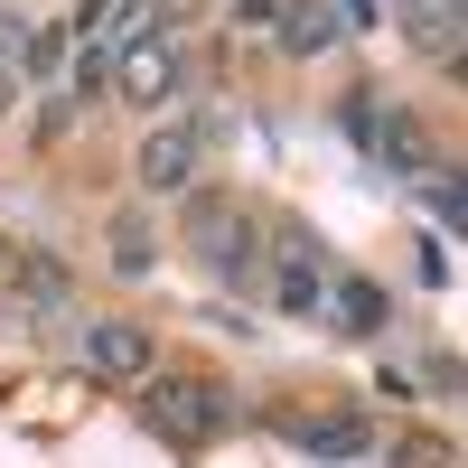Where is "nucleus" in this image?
Here are the masks:
<instances>
[{
    "label": "nucleus",
    "mask_w": 468,
    "mask_h": 468,
    "mask_svg": "<svg viewBox=\"0 0 468 468\" xmlns=\"http://www.w3.org/2000/svg\"><path fill=\"white\" fill-rule=\"evenodd\" d=\"M141 421L160 431L169 450H207V441H225L234 421H244V403H234V384H216V375H197V366H150L141 375Z\"/></svg>",
    "instance_id": "obj_1"
},
{
    "label": "nucleus",
    "mask_w": 468,
    "mask_h": 468,
    "mask_svg": "<svg viewBox=\"0 0 468 468\" xmlns=\"http://www.w3.org/2000/svg\"><path fill=\"white\" fill-rule=\"evenodd\" d=\"M112 94H122V103H169L178 94V37L169 28L122 37V57H112Z\"/></svg>",
    "instance_id": "obj_2"
},
{
    "label": "nucleus",
    "mask_w": 468,
    "mask_h": 468,
    "mask_svg": "<svg viewBox=\"0 0 468 468\" xmlns=\"http://www.w3.org/2000/svg\"><path fill=\"white\" fill-rule=\"evenodd\" d=\"M197 169H207V122H160L141 141V187L150 197H187Z\"/></svg>",
    "instance_id": "obj_3"
},
{
    "label": "nucleus",
    "mask_w": 468,
    "mask_h": 468,
    "mask_svg": "<svg viewBox=\"0 0 468 468\" xmlns=\"http://www.w3.org/2000/svg\"><path fill=\"white\" fill-rule=\"evenodd\" d=\"M187 234L207 244V262L225 271V282H253V271H262V253H253V216H244V207L197 197V207H187Z\"/></svg>",
    "instance_id": "obj_4"
},
{
    "label": "nucleus",
    "mask_w": 468,
    "mask_h": 468,
    "mask_svg": "<svg viewBox=\"0 0 468 468\" xmlns=\"http://www.w3.org/2000/svg\"><path fill=\"white\" fill-rule=\"evenodd\" d=\"M150 366H160V337H150L141 319H94V328H85V375H103V384H141Z\"/></svg>",
    "instance_id": "obj_5"
},
{
    "label": "nucleus",
    "mask_w": 468,
    "mask_h": 468,
    "mask_svg": "<svg viewBox=\"0 0 468 468\" xmlns=\"http://www.w3.org/2000/svg\"><path fill=\"white\" fill-rule=\"evenodd\" d=\"M319 291H328V253L309 244L300 225H282V253H271V300L291 319H319Z\"/></svg>",
    "instance_id": "obj_6"
},
{
    "label": "nucleus",
    "mask_w": 468,
    "mask_h": 468,
    "mask_svg": "<svg viewBox=\"0 0 468 468\" xmlns=\"http://www.w3.org/2000/svg\"><path fill=\"white\" fill-rule=\"evenodd\" d=\"M319 319H337L346 337H375L384 319H394V300H384L366 271H328V291H319Z\"/></svg>",
    "instance_id": "obj_7"
},
{
    "label": "nucleus",
    "mask_w": 468,
    "mask_h": 468,
    "mask_svg": "<svg viewBox=\"0 0 468 468\" xmlns=\"http://www.w3.org/2000/svg\"><path fill=\"white\" fill-rule=\"evenodd\" d=\"M0 282H10V300H19V309H37V319H57V309L75 300V282H66L48 253H0Z\"/></svg>",
    "instance_id": "obj_8"
},
{
    "label": "nucleus",
    "mask_w": 468,
    "mask_h": 468,
    "mask_svg": "<svg viewBox=\"0 0 468 468\" xmlns=\"http://www.w3.org/2000/svg\"><path fill=\"white\" fill-rule=\"evenodd\" d=\"M291 441H300V450H319V459H356V450H366V421H356V412H328V421H319V412H300V421H291Z\"/></svg>",
    "instance_id": "obj_9"
},
{
    "label": "nucleus",
    "mask_w": 468,
    "mask_h": 468,
    "mask_svg": "<svg viewBox=\"0 0 468 468\" xmlns=\"http://www.w3.org/2000/svg\"><path fill=\"white\" fill-rule=\"evenodd\" d=\"M337 10H328V0H300V10L282 19V57H319V48H337Z\"/></svg>",
    "instance_id": "obj_10"
},
{
    "label": "nucleus",
    "mask_w": 468,
    "mask_h": 468,
    "mask_svg": "<svg viewBox=\"0 0 468 468\" xmlns=\"http://www.w3.org/2000/svg\"><path fill=\"white\" fill-rule=\"evenodd\" d=\"M459 28H468L459 0H450V10H412V48L431 57V66H459Z\"/></svg>",
    "instance_id": "obj_11"
},
{
    "label": "nucleus",
    "mask_w": 468,
    "mask_h": 468,
    "mask_svg": "<svg viewBox=\"0 0 468 468\" xmlns=\"http://www.w3.org/2000/svg\"><path fill=\"white\" fill-rule=\"evenodd\" d=\"M150 262H160V244H150V225H112V271H132V282H141Z\"/></svg>",
    "instance_id": "obj_12"
},
{
    "label": "nucleus",
    "mask_w": 468,
    "mask_h": 468,
    "mask_svg": "<svg viewBox=\"0 0 468 468\" xmlns=\"http://www.w3.org/2000/svg\"><path fill=\"white\" fill-rule=\"evenodd\" d=\"M394 468H450V441H431V431H403V441H394Z\"/></svg>",
    "instance_id": "obj_13"
},
{
    "label": "nucleus",
    "mask_w": 468,
    "mask_h": 468,
    "mask_svg": "<svg viewBox=\"0 0 468 468\" xmlns=\"http://www.w3.org/2000/svg\"><path fill=\"white\" fill-rule=\"evenodd\" d=\"M103 85H112V66H103V48H85L75 57V103H103Z\"/></svg>",
    "instance_id": "obj_14"
},
{
    "label": "nucleus",
    "mask_w": 468,
    "mask_h": 468,
    "mask_svg": "<svg viewBox=\"0 0 468 468\" xmlns=\"http://www.w3.org/2000/svg\"><path fill=\"white\" fill-rule=\"evenodd\" d=\"M19 48H28V19L0 10V66H10V75H19Z\"/></svg>",
    "instance_id": "obj_15"
},
{
    "label": "nucleus",
    "mask_w": 468,
    "mask_h": 468,
    "mask_svg": "<svg viewBox=\"0 0 468 468\" xmlns=\"http://www.w3.org/2000/svg\"><path fill=\"white\" fill-rule=\"evenodd\" d=\"M10 85H19V75H10V66H0V122H10Z\"/></svg>",
    "instance_id": "obj_16"
},
{
    "label": "nucleus",
    "mask_w": 468,
    "mask_h": 468,
    "mask_svg": "<svg viewBox=\"0 0 468 468\" xmlns=\"http://www.w3.org/2000/svg\"><path fill=\"white\" fill-rule=\"evenodd\" d=\"M412 10H450V0H403V19H412Z\"/></svg>",
    "instance_id": "obj_17"
}]
</instances>
